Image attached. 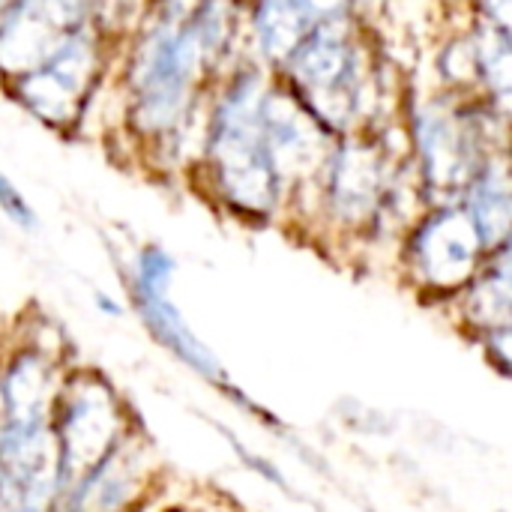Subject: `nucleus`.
I'll return each mask as SVG.
<instances>
[{"label": "nucleus", "mask_w": 512, "mask_h": 512, "mask_svg": "<svg viewBox=\"0 0 512 512\" xmlns=\"http://www.w3.org/2000/svg\"><path fill=\"white\" fill-rule=\"evenodd\" d=\"M228 36L225 0L207 3L183 21H159L129 66V117L144 135L174 132L198 90L204 69Z\"/></svg>", "instance_id": "obj_1"}, {"label": "nucleus", "mask_w": 512, "mask_h": 512, "mask_svg": "<svg viewBox=\"0 0 512 512\" xmlns=\"http://www.w3.org/2000/svg\"><path fill=\"white\" fill-rule=\"evenodd\" d=\"M264 93L258 72H240L225 87L207 135L213 180L222 198L246 216H267L282 186L264 129Z\"/></svg>", "instance_id": "obj_2"}, {"label": "nucleus", "mask_w": 512, "mask_h": 512, "mask_svg": "<svg viewBox=\"0 0 512 512\" xmlns=\"http://www.w3.org/2000/svg\"><path fill=\"white\" fill-rule=\"evenodd\" d=\"M291 93L324 126L348 129L366 105V63L348 18L318 24L285 60Z\"/></svg>", "instance_id": "obj_3"}, {"label": "nucleus", "mask_w": 512, "mask_h": 512, "mask_svg": "<svg viewBox=\"0 0 512 512\" xmlns=\"http://www.w3.org/2000/svg\"><path fill=\"white\" fill-rule=\"evenodd\" d=\"M99 66V39L90 27L66 39L39 66L15 78V96L39 120L63 126L75 120Z\"/></svg>", "instance_id": "obj_4"}, {"label": "nucleus", "mask_w": 512, "mask_h": 512, "mask_svg": "<svg viewBox=\"0 0 512 512\" xmlns=\"http://www.w3.org/2000/svg\"><path fill=\"white\" fill-rule=\"evenodd\" d=\"M96 0H9L0 21V69L12 78L39 66L87 27Z\"/></svg>", "instance_id": "obj_5"}, {"label": "nucleus", "mask_w": 512, "mask_h": 512, "mask_svg": "<svg viewBox=\"0 0 512 512\" xmlns=\"http://www.w3.org/2000/svg\"><path fill=\"white\" fill-rule=\"evenodd\" d=\"M60 483L45 423H6L0 438V512H45Z\"/></svg>", "instance_id": "obj_6"}, {"label": "nucleus", "mask_w": 512, "mask_h": 512, "mask_svg": "<svg viewBox=\"0 0 512 512\" xmlns=\"http://www.w3.org/2000/svg\"><path fill=\"white\" fill-rule=\"evenodd\" d=\"M117 408L105 387L84 384L63 408L57 429V468L60 480L90 474L117 441Z\"/></svg>", "instance_id": "obj_7"}, {"label": "nucleus", "mask_w": 512, "mask_h": 512, "mask_svg": "<svg viewBox=\"0 0 512 512\" xmlns=\"http://www.w3.org/2000/svg\"><path fill=\"white\" fill-rule=\"evenodd\" d=\"M414 264L417 273L435 288H459L477 270L480 234L462 207L435 210L414 234Z\"/></svg>", "instance_id": "obj_8"}, {"label": "nucleus", "mask_w": 512, "mask_h": 512, "mask_svg": "<svg viewBox=\"0 0 512 512\" xmlns=\"http://www.w3.org/2000/svg\"><path fill=\"white\" fill-rule=\"evenodd\" d=\"M417 150L426 180L435 189H462L480 171L477 165V132L468 126L465 111L435 102L420 111Z\"/></svg>", "instance_id": "obj_9"}, {"label": "nucleus", "mask_w": 512, "mask_h": 512, "mask_svg": "<svg viewBox=\"0 0 512 512\" xmlns=\"http://www.w3.org/2000/svg\"><path fill=\"white\" fill-rule=\"evenodd\" d=\"M171 273H174V261L162 249L147 246L138 255V264H135V297H138V309L144 312V321L150 324V330L168 348H174L192 369L204 372L207 378H219L216 360L198 345V339L189 333V327L180 321L177 309L165 297L168 294V285H171Z\"/></svg>", "instance_id": "obj_10"}, {"label": "nucleus", "mask_w": 512, "mask_h": 512, "mask_svg": "<svg viewBox=\"0 0 512 512\" xmlns=\"http://www.w3.org/2000/svg\"><path fill=\"white\" fill-rule=\"evenodd\" d=\"M351 3L354 0H255L252 24L261 54L273 63H285L318 24L348 18Z\"/></svg>", "instance_id": "obj_11"}, {"label": "nucleus", "mask_w": 512, "mask_h": 512, "mask_svg": "<svg viewBox=\"0 0 512 512\" xmlns=\"http://www.w3.org/2000/svg\"><path fill=\"white\" fill-rule=\"evenodd\" d=\"M327 192L339 216L366 219L384 195V162L369 144H342L330 159Z\"/></svg>", "instance_id": "obj_12"}, {"label": "nucleus", "mask_w": 512, "mask_h": 512, "mask_svg": "<svg viewBox=\"0 0 512 512\" xmlns=\"http://www.w3.org/2000/svg\"><path fill=\"white\" fill-rule=\"evenodd\" d=\"M468 216L489 249H504L510 234V180L504 159H489L468 183Z\"/></svg>", "instance_id": "obj_13"}, {"label": "nucleus", "mask_w": 512, "mask_h": 512, "mask_svg": "<svg viewBox=\"0 0 512 512\" xmlns=\"http://www.w3.org/2000/svg\"><path fill=\"white\" fill-rule=\"evenodd\" d=\"M78 489L81 492L69 512H117L129 495V456L108 453L90 474H84Z\"/></svg>", "instance_id": "obj_14"}, {"label": "nucleus", "mask_w": 512, "mask_h": 512, "mask_svg": "<svg viewBox=\"0 0 512 512\" xmlns=\"http://www.w3.org/2000/svg\"><path fill=\"white\" fill-rule=\"evenodd\" d=\"M3 399H6V423H45L48 414L45 369L33 357L18 360L6 378Z\"/></svg>", "instance_id": "obj_15"}, {"label": "nucleus", "mask_w": 512, "mask_h": 512, "mask_svg": "<svg viewBox=\"0 0 512 512\" xmlns=\"http://www.w3.org/2000/svg\"><path fill=\"white\" fill-rule=\"evenodd\" d=\"M471 312L477 321L507 330L510 321V267H507V246L498 249V267L477 285Z\"/></svg>", "instance_id": "obj_16"}, {"label": "nucleus", "mask_w": 512, "mask_h": 512, "mask_svg": "<svg viewBox=\"0 0 512 512\" xmlns=\"http://www.w3.org/2000/svg\"><path fill=\"white\" fill-rule=\"evenodd\" d=\"M0 210L21 228H33L36 225V216L30 210V204L24 201V195L15 189V183L0 171Z\"/></svg>", "instance_id": "obj_17"}, {"label": "nucleus", "mask_w": 512, "mask_h": 512, "mask_svg": "<svg viewBox=\"0 0 512 512\" xmlns=\"http://www.w3.org/2000/svg\"><path fill=\"white\" fill-rule=\"evenodd\" d=\"M156 3H159V21H183L201 6L219 3V0H156Z\"/></svg>", "instance_id": "obj_18"}]
</instances>
